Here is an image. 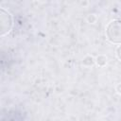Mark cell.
Masks as SVG:
<instances>
[{
    "label": "cell",
    "instance_id": "2",
    "mask_svg": "<svg viewBox=\"0 0 121 121\" xmlns=\"http://www.w3.org/2000/svg\"><path fill=\"white\" fill-rule=\"evenodd\" d=\"M0 26H1V35L4 36L8 33L11 26H12V19L9 12H7L4 9H1V15H0Z\"/></svg>",
    "mask_w": 121,
    "mask_h": 121
},
{
    "label": "cell",
    "instance_id": "3",
    "mask_svg": "<svg viewBox=\"0 0 121 121\" xmlns=\"http://www.w3.org/2000/svg\"><path fill=\"white\" fill-rule=\"evenodd\" d=\"M117 56L119 59H121V46H119L117 49Z\"/></svg>",
    "mask_w": 121,
    "mask_h": 121
},
{
    "label": "cell",
    "instance_id": "1",
    "mask_svg": "<svg viewBox=\"0 0 121 121\" xmlns=\"http://www.w3.org/2000/svg\"><path fill=\"white\" fill-rule=\"evenodd\" d=\"M108 39L114 43H121V20H114L111 22L106 29Z\"/></svg>",
    "mask_w": 121,
    "mask_h": 121
}]
</instances>
